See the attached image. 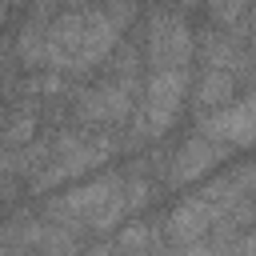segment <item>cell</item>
<instances>
[{
  "instance_id": "6da1fadb",
  "label": "cell",
  "mask_w": 256,
  "mask_h": 256,
  "mask_svg": "<svg viewBox=\"0 0 256 256\" xmlns=\"http://www.w3.org/2000/svg\"><path fill=\"white\" fill-rule=\"evenodd\" d=\"M164 252L252 256L256 252V164L236 152L228 164L184 188L160 216Z\"/></svg>"
},
{
  "instance_id": "7a4b0ae2",
  "label": "cell",
  "mask_w": 256,
  "mask_h": 256,
  "mask_svg": "<svg viewBox=\"0 0 256 256\" xmlns=\"http://www.w3.org/2000/svg\"><path fill=\"white\" fill-rule=\"evenodd\" d=\"M32 204L40 208V216H48L52 224H60L64 232L88 240L108 236L112 228H120L128 220V204H124V168L108 164L84 180H72L64 188H52L44 196H32Z\"/></svg>"
},
{
  "instance_id": "3957f363",
  "label": "cell",
  "mask_w": 256,
  "mask_h": 256,
  "mask_svg": "<svg viewBox=\"0 0 256 256\" xmlns=\"http://www.w3.org/2000/svg\"><path fill=\"white\" fill-rule=\"evenodd\" d=\"M124 156V140L116 128H88L76 120H64L52 128V144L44 164L36 168V176L24 184V196H44L52 188H64L72 180H84L108 164H116Z\"/></svg>"
},
{
  "instance_id": "277c9868",
  "label": "cell",
  "mask_w": 256,
  "mask_h": 256,
  "mask_svg": "<svg viewBox=\"0 0 256 256\" xmlns=\"http://www.w3.org/2000/svg\"><path fill=\"white\" fill-rule=\"evenodd\" d=\"M0 252H84V240L40 216L32 200L0 208Z\"/></svg>"
},
{
  "instance_id": "5b68a950",
  "label": "cell",
  "mask_w": 256,
  "mask_h": 256,
  "mask_svg": "<svg viewBox=\"0 0 256 256\" xmlns=\"http://www.w3.org/2000/svg\"><path fill=\"white\" fill-rule=\"evenodd\" d=\"M236 152L228 144H220L216 136L200 132L196 124L168 148V160H164V188L168 192H184L192 188L196 180H204L208 172H216L220 164H228Z\"/></svg>"
},
{
  "instance_id": "8992f818",
  "label": "cell",
  "mask_w": 256,
  "mask_h": 256,
  "mask_svg": "<svg viewBox=\"0 0 256 256\" xmlns=\"http://www.w3.org/2000/svg\"><path fill=\"white\" fill-rule=\"evenodd\" d=\"M192 124L200 132L216 136L220 144H228L232 152H248L252 136H256V96H252V88L208 108V112H200V116H192Z\"/></svg>"
},
{
  "instance_id": "52a82bcc",
  "label": "cell",
  "mask_w": 256,
  "mask_h": 256,
  "mask_svg": "<svg viewBox=\"0 0 256 256\" xmlns=\"http://www.w3.org/2000/svg\"><path fill=\"white\" fill-rule=\"evenodd\" d=\"M84 252H116V256H136V252H164V236H160V216L140 212L128 216L120 228H112L100 240H88Z\"/></svg>"
},
{
  "instance_id": "ba28073f",
  "label": "cell",
  "mask_w": 256,
  "mask_h": 256,
  "mask_svg": "<svg viewBox=\"0 0 256 256\" xmlns=\"http://www.w3.org/2000/svg\"><path fill=\"white\" fill-rule=\"evenodd\" d=\"M200 8H204V24L252 36V0H200Z\"/></svg>"
},
{
  "instance_id": "9c48e42d",
  "label": "cell",
  "mask_w": 256,
  "mask_h": 256,
  "mask_svg": "<svg viewBox=\"0 0 256 256\" xmlns=\"http://www.w3.org/2000/svg\"><path fill=\"white\" fill-rule=\"evenodd\" d=\"M16 12H24V0H0V32L16 24Z\"/></svg>"
},
{
  "instance_id": "30bf717a",
  "label": "cell",
  "mask_w": 256,
  "mask_h": 256,
  "mask_svg": "<svg viewBox=\"0 0 256 256\" xmlns=\"http://www.w3.org/2000/svg\"><path fill=\"white\" fill-rule=\"evenodd\" d=\"M172 4H176V8H184V12H188V16H192V12H196V8H200V0H172Z\"/></svg>"
},
{
  "instance_id": "8fae6325",
  "label": "cell",
  "mask_w": 256,
  "mask_h": 256,
  "mask_svg": "<svg viewBox=\"0 0 256 256\" xmlns=\"http://www.w3.org/2000/svg\"><path fill=\"white\" fill-rule=\"evenodd\" d=\"M4 112H8V104H4V100H0V124H4Z\"/></svg>"
}]
</instances>
